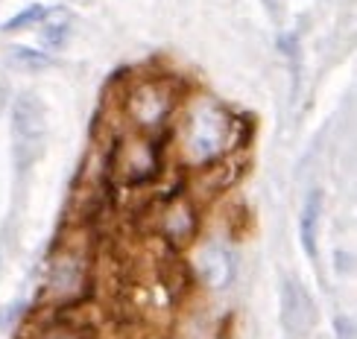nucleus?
Instances as JSON below:
<instances>
[{
  "label": "nucleus",
  "instance_id": "obj_12",
  "mask_svg": "<svg viewBox=\"0 0 357 339\" xmlns=\"http://www.w3.org/2000/svg\"><path fill=\"white\" fill-rule=\"evenodd\" d=\"M47 339H91V331H73V328H62V331H50Z\"/></svg>",
  "mask_w": 357,
  "mask_h": 339
},
{
  "label": "nucleus",
  "instance_id": "obj_10",
  "mask_svg": "<svg viewBox=\"0 0 357 339\" xmlns=\"http://www.w3.org/2000/svg\"><path fill=\"white\" fill-rule=\"evenodd\" d=\"M41 36H44V41L50 44V47H62V44L68 41V36H70V21H62V24H47L41 29Z\"/></svg>",
  "mask_w": 357,
  "mask_h": 339
},
{
  "label": "nucleus",
  "instance_id": "obj_8",
  "mask_svg": "<svg viewBox=\"0 0 357 339\" xmlns=\"http://www.w3.org/2000/svg\"><path fill=\"white\" fill-rule=\"evenodd\" d=\"M6 58H9L12 68H21V70H41V68L53 65L50 56H44L38 50H29V47H12Z\"/></svg>",
  "mask_w": 357,
  "mask_h": 339
},
{
  "label": "nucleus",
  "instance_id": "obj_4",
  "mask_svg": "<svg viewBox=\"0 0 357 339\" xmlns=\"http://www.w3.org/2000/svg\"><path fill=\"white\" fill-rule=\"evenodd\" d=\"M167 111H170V94L155 82L141 85L138 91L129 97V114L135 117V123L141 129L161 126V120L167 117Z\"/></svg>",
  "mask_w": 357,
  "mask_h": 339
},
{
  "label": "nucleus",
  "instance_id": "obj_3",
  "mask_svg": "<svg viewBox=\"0 0 357 339\" xmlns=\"http://www.w3.org/2000/svg\"><path fill=\"white\" fill-rule=\"evenodd\" d=\"M197 272H199V281L208 290H226L237 275L234 252L229 246H220V243L205 246L197 258Z\"/></svg>",
  "mask_w": 357,
  "mask_h": 339
},
{
  "label": "nucleus",
  "instance_id": "obj_11",
  "mask_svg": "<svg viewBox=\"0 0 357 339\" xmlns=\"http://www.w3.org/2000/svg\"><path fill=\"white\" fill-rule=\"evenodd\" d=\"M334 328H337V339H354V325H351L349 316H337Z\"/></svg>",
  "mask_w": 357,
  "mask_h": 339
},
{
  "label": "nucleus",
  "instance_id": "obj_6",
  "mask_svg": "<svg viewBox=\"0 0 357 339\" xmlns=\"http://www.w3.org/2000/svg\"><path fill=\"white\" fill-rule=\"evenodd\" d=\"M319 214H322V190H310L307 202L302 208L299 219V234H302V249L305 255L314 260L317 258V228H319Z\"/></svg>",
  "mask_w": 357,
  "mask_h": 339
},
{
  "label": "nucleus",
  "instance_id": "obj_2",
  "mask_svg": "<svg viewBox=\"0 0 357 339\" xmlns=\"http://www.w3.org/2000/svg\"><path fill=\"white\" fill-rule=\"evenodd\" d=\"M44 132H47V111L44 102L36 94H21L12 106V135L21 143V150H33L41 143Z\"/></svg>",
  "mask_w": 357,
  "mask_h": 339
},
{
  "label": "nucleus",
  "instance_id": "obj_13",
  "mask_svg": "<svg viewBox=\"0 0 357 339\" xmlns=\"http://www.w3.org/2000/svg\"><path fill=\"white\" fill-rule=\"evenodd\" d=\"M337 260V272H351V255L349 252H334Z\"/></svg>",
  "mask_w": 357,
  "mask_h": 339
},
{
  "label": "nucleus",
  "instance_id": "obj_14",
  "mask_svg": "<svg viewBox=\"0 0 357 339\" xmlns=\"http://www.w3.org/2000/svg\"><path fill=\"white\" fill-rule=\"evenodd\" d=\"M3 102H6V91H3V85H0V109H3Z\"/></svg>",
  "mask_w": 357,
  "mask_h": 339
},
{
  "label": "nucleus",
  "instance_id": "obj_7",
  "mask_svg": "<svg viewBox=\"0 0 357 339\" xmlns=\"http://www.w3.org/2000/svg\"><path fill=\"white\" fill-rule=\"evenodd\" d=\"M197 231V216L188 202H176L165 214V234L170 237V243H188Z\"/></svg>",
  "mask_w": 357,
  "mask_h": 339
},
{
  "label": "nucleus",
  "instance_id": "obj_9",
  "mask_svg": "<svg viewBox=\"0 0 357 339\" xmlns=\"http://www.w3.org/2000/svg\"><path fill=\"white\" fill-rule=\"evenodd\" d=\"M41 18H47V9H44L41 3H36V6H26L24 12H18L15 18H9L0 29H3V33H15V29H24L29 24H38Z\"/></svg>",
  "mask_w": 357,
  "mask_h": 339
},
{
  "label": "nucleus",
  "instance_id": "obj_5",
  "mask_svg": "<svg viewBox=\"0 0 357 339\" xmlns=\"http://www.w3.org/2000/svg\"><path fill=\"white\" fill-rule=\"evenodd\" d=\"M281 322L293 333L307 331L314 322V304H310L299 281H284V287H281Z\"/></svg>",
  "mask_w": 357,
  "mask_h": 339
},
{
  "label": "nucleus",
  "instance_id": "obj_1",
  "mask_svg": "<svg viewBox=\"0 0 357 339\" xmlns=\"http://www.w3.org/2000/svg\"><path fill=\"white\" fill-rule=\"evenodd\" d=\"M226 135H229V117L217 106H199L188 120L185 146L197 161H208L217 152H222Z\"/></svg>",
  "mask_w": 357,
  "mask_h": 339
}]
</instances>
